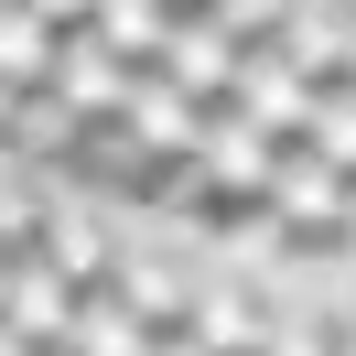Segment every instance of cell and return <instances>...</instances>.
Listing matches in <instances>:
<instances>
[{
	"instance_id": "44dd1931",
	"label": "cell",
	"mask_w": 356,
	"mask_h": 356,
	"mask_svg": "<svg viewBox=\"0 0 356 356\" xmlns=\"http://www.w3.org/2000/svg\"><path fill=\"white\" fill-rule=\"evenodd\" d=\"M346 76H356V54H346Z\"/></svg>"
},
{
	"instance_id": "ac0fdd59",
	"label": "cell",
	"mask_w": 356,
	"mask_h": 356,
	"mask_svg": "<svg viewBox=\"0 0 356 356\" xmlns=\"http://www.w3.org/2000/svg\"><path fill=\"white\" fill-rule=\"evenodd\" d=\"M33 11H44V22H87L97 0H33Z\"/></svg>"
},
{
	"instance_id": "d6986e66",
	"label": "cell",
	"mask_w": 356,
	"mask_h": 356,
	"mask_svg": "<svg viewBox=\"0 0 356 356\" xmlns=\"http://www.w3.org/2000/svg\"><path fill=\"white\" fill-rule=\"evenodd\" d=\"M334 259L356 270V195H346V227H334Z\"/></svg>"
},
{
	"instance_id": "8992f818",
	"label": "cell",
	"mask_w": 356,
	"mask_h": 356,
	"mask_svg": "<svg viewBox=\"0 0 356 356\" xmlns=\"http://www.w3.org/2000/svg\"><path fill=\"white\" fill-rule=\"evenodd\" d=\"M162 76H173L184 97H205L216 108L227 87H238V33L216 22V11H173V33H162V54H152Z\"/></svg>"
},
{
	"instance_id": "277c9868",
	"label": "cell",
	"mask_w": 356,
	"mask_h": 356,
	"mask_svg": "<svg viewBox=\"0 0 356 356\" xmlns=\"http://www.w3.org/2000/svg\"><path fill=\"white\" fill-rule=\"evenodd\" d=\"M130 76H140V54H119L97 22H65V33H54V76H44V87H65L87 119H108L119 97H130Z\"/></svg>"
},
{
	"instance_id": "4fadbf2b",
	"label": "cell",
	"mask_w": 356,
	"mask_h": 356,
	"mask_svg": "<svg viewBox=\"0 0 356 356\" xmlns=\"http://www.w3.org/2000/svg\"><path fill=\"white\" fill-rule=\"evenodd\" d=\"M54 33L65 22H44L33 0H0V76H11V87H44L54 76Z\"/></svg>"
},
{
	"instance_id": "9a60e30c",
	"label": "cell",
	"mask_w": 356,
	"mask_h": 356,
	"mask_svg": "<svg viewBox=\"0 0 356 356\" xmlns=\"http://www.w3.org/2000/svg\"><path fill=\"white\" fill-rule=\"evenodd\" d=\"M108 281L130 291V302L152 313V324H173V313H184V291H195V281H184L173 259H152V248H119V259H108Z\"/></svg>"
},
{
	"instance_id": "ffe728a7",
	"label": "cell",
	"mask_w": 356,
	"mask_h": 356,
	"mask_svg": "<svg viewBox=\"0 0 356 356\" xmlns=\"http://www.w3.org/2000/svg\"><path fill=\"white\" fill-rule=\"evenodd\" d=\"M11 108H22V87H11V76H0V130H11Z\"/></svg>"
},
{
	"instance_id": "7c38bea8",
	"label": "cell",
	"mask_w": 356,
	"mask_h": 356,
	"mask_svg": "<svg viewBox=\"0 0 356 356\" xmlns=\"http://www.w3.org/2000/svg\"><path fill=\"white\" fill-rule=\"evenodd\" d=\"M270 44H281V54H291V65H302V76H346V54H356V33L334 22L324 0H291V11H281V33H270Z\"/></svg>"
},
{
	"instance_id": "3957f363",
	"label": "cell",
	"mask_w": 356,
	"mask_h": 356,
	"mask_svg": "<svg viewBox=\"0 0 356 356\" xmlns=\"http://www.w3.org/2000/svg\"><path fill=\"white\" fill-rule=\"evenodd\" d=\"M152 346H184V356L270 346V313H259V291H238V281H205V291H184V313H173V324H152Z\"/></svg>"
},
{
	"instance_id": "2e32d148",
	"label": "cell",
	"mask_w": 356,
	"mask_h": 356,
	"mask_svg": "<svg viewBox=\"0 0 356 356\" xmlns=\"http://www.w3.org/2000/svg\"><path fill=\"white\" fill-rule=\"evenodd\" d=\"M173 11H184V0H97L87 22L108 33L119 54H140V65H152V54H162V33H173Z\"/></svg>"
},
{
	"instance_id": "7a4b0ae2",
	"label": "cell",
	"mask_w": 356,
	"mask_h": 356,
	"mask_svg": "<svg viewBox=\"0 0 356 356\" xmlns=\"http://www.w3.org/2000/svg\"><path fill=\"white\" fill-rule=\"evenodd\" d=\"M195 162H205V195H227V205H259V195H270V162H281V130H259L238 97H216V108H205Z\"/></svg>"
},
{
	"instance_id": "e0dca14e",
	"label": "cell",
	"mask_w": 356,
	"mask_h": 356,
	"mask_svg": "<svg viewBox=\"0 0 356 356\" xmlns=\"http://www.w3.org/2000/svg\"><path fill=\"white\" fill-rule=\"evenodd\" d=\"M33 227H44V184H33V162L11 152V140H0V238L22 248Z\"/></svg>"
},
{
	"instance_id": "5bb4252c",
	"label": "cell",
	"mask_w": 356,
	"mask_h": 356,
	"mask_svg": "<svg viewBox=\"0 0 356 356\" xmlns=\"http://www.w3.org/2000/svg\"><path fill=\"white\" fill-rule=\"evenodd\" d=\"M291 140H313L324 162H346L356 173V76H313V108H302V130Z\"/></svg>"
},
{
	"instance_id": "ba28073f",
	"label": "cell",
	"mask_w": 356,
	"mask_h": 356,
	"mask_svg": "<svg viewBox=\"0 0 356 356\" xmlns=\"http://www.w3.org/2000/svg\"><path fill=\"white\" fill-rule=\"evenodd\" d=\"M54 346H65V356H140V346H152V313H140L119 281H76V313H65Z\"/></svg>"
},
{
	"instance_id": "30bf717a",
	"label": "cell",
	"mask_w": 356,
	"mask_h": 356,
	"mask_svg": "<svg viewBox=\"0 0 356 356\" xmlns=\"http://www.w3.org/2000/svg\"><path fill=\"white\" fill-rule=\"evenodd\" d=\"M33 248H44L54 270H76V281H108V259H119V238L97 227V205H76V195H44V227H33Z\"/></svg>"
},
{
	"instance_id": "9c48e42d",
	"label": "cell",
	"mask_w": 356,
	"mask_h": 356,
	"mask_svg": "<svg viewBox=\"0 0 356 356\" xmlns=\"http://www.w3.org/2000/svg\"><path fill=\"white\" fill-rule=\"evenodd\" d=\"M0 302H11V324L33 334V346H54V334H65V313H76V270H54L44 248H11V270H0Z\"/></svg>"
},
{
	"instance_id": "8fae6325",
	"label": "cell",
	"mask_w": 356,
	"mask_h": 356,
	"mask_svg": "<svg viewBox=\"0 0 356 356\" xmlns=\"http://www.w3.org/2000/svg\"><path fill=\"white\" fill-rule=\"evenodd\" d=\"M76 130H87V108H76L65 87H22V108H11V152L22 162H76Z\"/></svg>"
},
{
	"instance_id": "5b68a950",
	"label": "cell",
	"mask_w": 356,
	"mask_h": 356,
	"mask_svg": "<svg viewBox=\"0 0 356 356\" xmlns=\"http://www.w3.org/2000/svg\"><path fill=\"white\" fill-rule=\"evenodd\" d=\"M119 119H130V140H140L152 162H195V140H205V97H184L162 65H140V76H130Z\"/></svg>"
},
{
	"instance_id": "6da1fadb",
	"label": "cell",
	"mask_w": 356,
	"mask_h": 356,
	"mask_svg": "<svg viewBox=\"0 0 356 356\" xmlns=\"http://www.w3.org/2000/svg\"><path fill=\"white\" fill-rule=\"evenodd\" d=\"M346 195H356L346 162H324L313 140H281V162H270V216H281V248H334Z\"/></svg>"
},
{
	"instance_id": "52a82bcc",
	"label": "cell",
	"mask_w": 356,
	"mask_h": 356,
	"mask_svg": "<svg viewBox=\"0 0 356 356\" xmlns=\"http://www.w3.org/2000/svg\"><path fill=\"white\" fill-rule=\"evenodd\" d=\"M227 97H238L259 130H281V140H291V130H302V108H313V76L259 33V44H238V87H227Z\"/></svg>"
}]
</instances>
